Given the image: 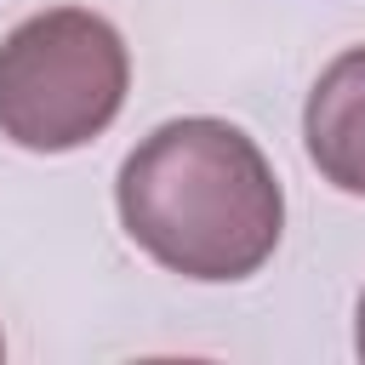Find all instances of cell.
Listing matches in <instances>:
<instances>
[{
  "label": "cell",
  "mask_w": 365,
  "mask_h": 365,
  "mask_svg": "<svg viewBox=\"0 0 365 365\" xmlns=\"http://www.w3.org/2000/svg\"><path fill=\"white\" fill-rule=\"evenodd\" d=\"M0 359H6V336H0Z\"/></svg>",
  "instance_id": "cell-5"
},
{
  "label": "cell",
  "mask_w": 365,
  "mask_h": 365,
  "mask_svg": "<svg viewBox=\"0 0 365 365\" xmlns=\"http://www.w3.org/2000/svg\"><path fill=\"white\" fill-rule=\"evenodd\" d=\"M125 86L131 57L103 11H34L0 40V137L29 154H68L114 125Z\"/></svg>",
  "instance_id": "cell-2"
},
{
  "label": "cell",
  "mask_w": 365,
  "mask_h": 365,
  "mask_svg": "<svg viewBox=\"0 0 365 365\" xmlns=\"http://www.w3.org/2000/svg\"><path fill=\"white\" fill-rule=\"evenodd\" d=\"M137 251L182 279H251L285 228V194L268 154L228 120L188 114L148 131L114 182Z\"/></svg>",
  "instance_id": "cell-1"
},
{
  "label": "cell",
  "mask_w": 365,
  "mask_h": 365,
  "mask_svg": "<svg viewBox=\"0 0 365 365\" xmlns=\"http://www.w3.org/2000/svg\"><path fill=\"white\" fill-rule=\"evenodd\" d=\"M354 354L365 359V291H359V308H354Z\"/></svg>",
  "instance_id": "cell-4"
},
{
  "label": "cell",
  "mask_w": 365,
  "mask_h": 365,
  "mask_svg": "<svg viewBox=\"0 0 365 365\" xmlns=\"http://www.w3.org/2000/svg\"><path fill=\"white\" fill-rule=\"evenodd\" d=\"M302 143L331 188L365 200V46H348L319 68L302 108Z\"/></svg>",
  "instance_id": "cell-3"
}]
</instances>
